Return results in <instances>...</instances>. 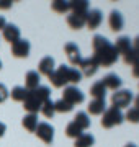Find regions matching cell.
<instances>
[{
  "label": "cell",
  "mask_w": 139,
  "mask_h": 147,
  "mask_svg": "<svg viewBox=\"0 0 139 147\" xmlns=\"http://www.w3.org/2000/svg\"><path fill=\"white\" fill-rule=\"evenodd\" d=\"M92 47H93V59L96 61L98 65L103 67H111L113 64L118 61V51L115 49L111 42L108 41L105 36L96 34L92 39Z\"/></svg>",
  "instance_id": "6da1fadb"
},
{
  "label": "cell",
  "mask_w": 139,
  "mask_h": 147,
  "mask_svg": "<svg viewBox=\"0 0 139 147\" xmlns=\"http://www.w3.org/2000/svg\"><path fill=\"white\" fill-rule=\"evenodd\" d=\"M49 80L56 88H62V87H67V84H79L82 80V74L79 69L62 64L49 75Z\"/></svg>",
  "instance_id": "7a4b0ae2"
},
{
  "label": "cell",
  "mask_w": 139,
  "mask_h": 147,
  "mask_svg": "<svg viewBox=\"0 0 139 147\" xmlns=\"http://www.w3.org/2000/svg\"><path fill=\"white\" fill-rule=\"evenodd\" d=\"M124 121V115L121 113V110H118L115 106H110L105 110L103 113V118H102V126L105 129H111L115 126H119L121 123Z\"/></svg>",
  "instance_id": "3957f363"
},
{
  "label": "cell",
  "mask_w": 139,
  "mask_h": 147,
  "mask_svg": "<svg viewBox=\"0 0 139 147\" xmlns=\"http://www.w3.org/2000/svg\"><path fill=\"white\" fill-rule=\"evenodd\" d=\"M133 101V93L129 90H116V93L111 96V106L121 110V108H128L129 103Z\"/></svg>",
  "instance_id": "277c9868"
},
{
  "label": "cell",
  "mask_w": 139,
  "mask_h": 147,
  "mask_svg": "<svg viewBox=\"0 0 139 147\" xmlns=\"http://www.w3.org/2000/svg\"><path fill=\"white\" fill-rule=\"evenodd\" d=\"M62 100L67 101L70 106H74V105H80V103H84L85 96H84V93H82L77 87L69 85V87H65L64 88V96H62Z\"/></svg>",
  "instance_id": "5b68a950"
},
{
  "label": "cell",
  "mask_w": 139,
  "mask_h": 147,
  "mask_svg": "<svg viewBox=\"0 0 139 147\" xmlns=\"http://www.w3.org/2000/svg\"><path fill=\"white\" fill-rule=\"evenodd\" d=\"M34 134H36L44 144H51L53 139H54V127L51 126V124H48V123H39L38 127H36V131H34Z\"/></svg>",
  "instance_id": "8992f818"
},
{
  "label": "cell",
  "mask_w": 139,
  "mask_h": 147,
  "mask_svg": "<svg viewBox=\"0 0 139 147\" xmlns=\"http://www.w3.org/2000/svg\"><path fill=\"white\" fill-rule=\"evenodd\" d=\"M30 49H31L30 41H28V39H22V38L11 44V54H13L15 57H28Z\"/></svg>",
  "instance_id": "52a82bcc"
},
{
  "label": "cell",
  "mask_w": 139,
  "mask_h": 147,
  "mask_svg": "<svg viewBox=\"0 0 139 147\" xmlns=\"http://www.w3.org/2000/svg\"><path fill=\"white\" fill-rule=\"evenodd\" d=\"M64 51H65L67 59H69V62L72 64V65H75V67H79V64L82 62V54H80L79 46L74 44V42H67L65 47H64Z\"/></svg>",
  "instance_id": "ba28073f"
},
{
  "label": "cell",
  "mask_w": 139,
  "mask_h": 147,
  "mask_svg": "<svg viewBox=\"0 0 139 147\" xmlns=\"http://www.w3.org/2000/svg\"><path fill=\"white\" fill-rule=\"evenodd\" d=\"M98 64L93 57H87V59H82V62L79 64V69H80V74L82 75H85V77H92V75H95L96 70H98Z\"/></svg>",
  "instance_id": "9c48e42d"
},
{
  "label": "cell",
  "mask_w": 139,
  "mask_h": 147,
  "mask_svg": "<svg viewBox=\"0 0 139 147\" xmlns=\"http://www.w3.org/2000/svg\"><path fill=\"white\" fill-rule=\"evenodd\" d=\"M41 105H43V103L34 96V93H33V92H28V96L25 98V101H23V108H25L30 115H36L38 111H41Z\"/></svg>",
  "instance_id": "30bf717a"
},
{
  "label": "cell",
  "mask_w": 139,
  "mask_h": 147,
  "mask_svg": "<svg viewBox=\"0 0 139 147\" xmlns=\"http://www.w3.org/2000/svg\"><path fill=\"white\" fill-rule=\"evenodd\" d=\"M54 70H56V62H54V59L51 57V56L43 57L41 61H39V64H38V74H39V75L49 77Z\"/></svg>",
  "instance_id": "8fae6325"
},
{
  "label": "cell",
  "mask_w": 139,
  "mask_h": 147,
  "mask_svg": "<svg viewBox=\"0 0 139 147\" xmlns=\"http://www.w3.org/2000/svg\"><path fill=\"white\" fill-rule=\"evenodd\" d=\"M103 21V15L100 10H88L87 13V18H85V26L88 30H96V28L102 25Z\"/></svg>",
  "instance_id": "7c38bea8"
},
{
  "label": "cell",
  "mask_w": 139,
  "mask_h": 147,
  "mask_svg": "<svg viewBox=\"0 0 139 147\" xmlns=\"http://www.w3.org/2000/svg\"><path fill=\"white\" fill-rule=\"evenodd\" d=\"M2 34H3V39H5V41L13 44L15 41L20 39V28L16 26V25L8 23V25H5V28L2 30Z\"/></svg>",
  "instance_id": "4fadbf2b"
},
{
  "label": "cell",
  "mask_w": 139,
  "mask_h": 147,
  "mask_svg": "<svg viewBox=\"0 0 139 147\" xmlns=\"http://www.w3.org/2000/svg\"><path fill=\"white\" fill-rule=\"evenodd\" d=\"M108 25H110V30L111 31H121L124 26V18L123 15L119 13V11L116 10H113L111 13H110V18H108Z\"/></svg>",
  "instance_id": "5bb4252c"
},
{
  "label": "cell",
  "mask_w": 139,
  "mask_h": 147,
  "mask_svg": "<svg viewBox=\"0 0 139 147\" xmlns=\"http://www.w3.org/2000/svg\"><path fill=\"white\" fill-rule=\"evenodd\" d=\"M39 82H41V75L36 72V70H30V72L25 75V88L28 92H33L39 87Z\"/></svg>",
  "instance_id": "9a60e30c"
},
{
  "label": "cell",
  "mask_w": 139,
  "mask_h": 147,
  "mask_svg": "<svg viewBox=\"0 0 139 147\" xmlns=\"http://www.w3.org/2000/svg\"><path fill=\"white\" fill-rule=\"evenodd\" d=\"M102 82H103V85H105L107 90H115V92L121 88V84H123L121 79L118 77L116 74H108V75H105V79Z\"/></svg>",
  "instance_id": "2e32d148"
},
{
  "label": "cell",
  "mask_w": 139,
  "mask_h": 147,
  "mask_svg": "<svg viewBox=\"0 0 139 147\" xmlns=\"http://www.w3.org/2000/svg\"><path fill=\"white\" fill-rule=\"evenodd\" d=\"M85 18H87V15L70 13V15L67 16V25H69L72 30H80V28L85 26Z\"/></svg>",
  "instance_id": "e0dca14e"
},
{
  "label": "cell",
  "mask_w": 139,
  "mask_h": 147,
  "mask_svg": "<svg viewBox=\"0 0 139 147\" xmlns=\"http://www.w3.org/2000/svg\"><path fill=\"white\" fill-rule=\"evenodd\" d=\"M69 7L72 13H80V15H87L90 10V3L87 0H75V2H69Z\"/></svg>",
  "instance_id": "ac0fdd59"
},
{
  "label": "cell",
  "mask_w": 139,
  "mask_h": 147,
  "mask_svg": "<svg viewBox=\"0 0 139 147\" xmlns=\"http://www.w3.org/2000/svg\"><path fill=\"white\" fill-rule=\"evenodd\" d=\"M87 110H88V113L93 115V116L103 115L105 110H107V103H105V100H92L90 105L87 106Z\"/></svg>",
  "instance_id": "d6986e66"
},
{
  "label": "cell",
  "mask_w": 139,
  "mask_h": 147,
  "mask_svg": "<svg viewBox=\"0 0 139 147\" xmlns=\"http://www.w3.org/2000/svg\"><path fill=\"white\" fill-rule=\"evenodd\" d=\"M90 95L93 96V100H105V95H107V88L103 82H95V84L90 87Z\"/></svg>",
  "instance_id": "ffe728a7"
},
{
  "label": "cell",
  "mask_w": 139,
  "mask_h": 147,
  "mask_svg": "<svg viewBox=\"0 0 139 147\" xmlns=\"http://www.w3.org/2000/svg\"><path fill=\"white\" fill-rule=\"evenodd\" d=\"M115 49L118 51V54H126L131 49V39L128 36H119L116 39V44H115Z\"/></svg>",
  "instance_id": "44dd1931"
},
{
  "label": "cell",
  "mask_w": 139,
  "mask_h": 147,
  "mask_svg": "<svg viewBox=\"0 0 139 147\" xmlns=\"http://www.w3.org/2000/svg\"><path fill=\"white\" fill-rule=\"evenodd\" d=\"M22 124H23V127H25L28 132H34L36 131V127H38V124H39V123H38V116L28 113V115L23 118Z\"/></svg>",
  "instance_id": "7402d4cb"
},
{
  "label": "cell",
  "mask_w": 139,
  "mask_h": 147,
  "mask_svg": "<svg viewBox=\"0 0 139 147\" xmlns=\"http://www.w3.org/2000/svg\"><path fill=\"white\" fill-rule=\"evenodd\" d=\"M74 123L80 127L82 131H85V129L90 127V118H88V115L84 113V111H79V113L74 116Z\"/></svg>",
  "instance_id": "603a6c76"
},
{
  "label": "cell",
  "mask_w": 139,
  "mask_h": 147,
  "mask_svg": "<svg viewBox=\"0 0 139 147\" xmlns=\"http://www.w3.org/2000/svg\"><path fill=\"white\" fill-rule=\"evenodd\" d=\"M95 142V137L92 134H82L80 137H77L74 142V147H92Z\"/></svg>",
  "instance_id": "cb8c5ba5"
},
{
  "label": "cell",
  "mask_w": 139,
  "mask_h": 147,
  "mask_svg": "<svg viewBox=\"0 0 139 147\" xmlns=\"http://www.w3.org/2000/svg\"><path fill=\"white\" fill-rule=\"evenodd\" d=\"M33 93H34V96H36L41 103L51 100V90H49L48 87H41V85H39L36 90H33Z\"/></svg>",
  "instance_id": "d4e9b609"
},
{
  "label": "cell",
  "mask_w": 139,
  "mask_h": 147,
  "mask_svg": "<svg viewBox=\"0 0 139 147\" xmlns=\"http://www.w3.org/2000/svg\"><path fill=\"white\" fill-rule=\"evenodd\" d=\"M65 134H67V137L77 139V137H80L82 134H84V131H82L80 127H79L74 121H72V123H69V124H67V127H65Z\"/></svg>",
  "instance_id": "484cf974"
},
{
  "label": "cell",
  "mask_w": 139,
  "mask_h": 147,
  "mask_svg": "<svg viewBox=\"0 0 139 147\" xmlns=\"http://www.w3.org/2000/svg\"><path fill=\"white\" fill-rule=\"evenodd\" d=\"M51 8H53L56 13H67L70 10L69 2H64V0H56L51 3Z\"/></svg>",
  "instance_id": "4316f807"
},
{
  "label": "cell",
  "mask_w": 139,
  "mask_h": 147,
  "mask_svg": "<svg viewBox=\"0 0 139 147\" xmlns=\"http://www.w3.org/2000/svg\"><path fill=\"white\" fill-rule=\"evenodd\" d=\"M26 96H28V90L25 87H15L11 90V98L15 101H25Z\"/></svg>",
  "instance_id": "83f0119b"
},
{
  "label": "cell",
  "mask_w": 139,
  "mask_h": 147,
  "mask_svg": "<svg viewBox=\"0 0 139 147\" xmlns=\"http://www.w3.org/2000/svg\"><path fill=\"white\" fill-rule=\"evenodd\" d=\"M123 59H124V62L128 64V65H133V67L136 65V64H139V56L133 51V47H131L126 54H123Z\"/></svg>",
  "instance_id": "f1b7e54d"
},
{
  "label": "cell",
  "mask_w": 139,
  "mask_h": 147,
  "mask_svg": "<svg viewBox=\"0 0 139 147\" xmlns=\"http://www.w3.org/2000/svg\"><path fill=\"white\" fill-rule=\"evenodd\" d=\"M41 113H43L46 118H53L54 113H56V110H54V101H51V100L44 101L43 105H41Z\"/></svg>",
  "instance_id": "f546056e"
},
{
  "label": "cell",
  "mask_w": 139,
  "mask_h": 147,
  "mask_svg": "<svg viewBox=\"0 0 139 147\" xmlns=\"http://www.w3.org/2000/svg\"><path fill=\"white\" fill-rule=\"evenodd\" d=\"M72 108H74V106H70L69 103L64 101L62 98L54 103V110L57 111V113H69V111H72Z\"/></svg>",
  "instance_id": "4dcf8cb0"
},
{
  "label": "cell",
  "mask_w": 139,
  "mask_h": 147,
  "mask_svg": "<svg viewBox=\"0 0 139 147\" xmlns=\"http://www.w3.org/2000/svg\"><path fill=\"white\" fill-rule=\"evenodd\" d=\"M124 119H128L129 123H134V124H138L139 123V111L136 108H129L126 111V115H124Z\"/></svg>",
  "instance_id": "1f68e13d"
},
{
  "label": "cell",
  "mask_w": 139,
  "mask_h": 147,
  "mask_svg": "<svg viewBox=\"0 0 139 147\" xmlns=\"http://www.w3.org/2000/svg\"><path fill=\"white\" fill-rule=\"evenodd\" d=\"M7 98H8V90L3 84H0V103H3Z\"/></svg>",
  "instance_id": "d6a6232c"
},
{
  "label": "cell",
  "mask_w": 139,
  "mask_h": 147,
  "mask_svg": "<svg viewBox=\"0 0 139 147\" xmlns=\"http://www.w3.org/2000/svg\"><path fill=\"white\" fill-rule=\"evenodd\" d=\"M131 47H133L134 53H136V54L139 56V36H136V38L133 39V41H131Z\"/></svg>",
  "instance_id": "836d02e7"
},
{
  "label": "cell",
  "mask_w": 139,
  "mask_h": 147,
  "mask_svg": "<svg viewBox=\"0 0 139 147\" xmlns=\"http://www.w3.org/2000/svg\"><path fill=\"white\" fill-rule=\"evenodd\" d=\"M11 8V0H0V10H8Z\"/></svg>",
  "instance_id": "e575fe53"
},
{
  "label": "cell",
  "mask_w": 139,
  "mask_h": 147,
  "mask_svg": "<svg viewBox=\"0 0 139 147\" xmlns=\"http://www.w3.org/2000/svg\"><path fill=\"white\" fill-rule=\"evenodd\" d=\"M133 75L136 77V79H139V64H136L133 67Z\"/></svg>",
  "instance_id": "d590c367"
},
{
  "label": "cell",
  "mask_w": 139,
  "mask_h": 147,
  "mask_svg": "<svg viewBox=\"0 0 139 147\" xmlns=\"http://www.w3.org/2000/svg\"><path fill=\"white\" fill-rule=\"evenodd\" d=\"M5 131H7V126L3 124V123H2V121H0V137L5 134Z\"/></svg>",
  "instance_id": "8d00e7d4"
},
{
  "label": "cell",
  "mask_w": 139,
  "mask_h": 147,
  "mask_svg": "<svg viewBox=\"0 0 139 147\" xmlns=\"http://www.w3.org/2000/svg\"><path fill=\"white\" fill-rule=\"evenodd\" d=\"M5 25H7V23H5V18L0 15V30H3V28H5Z\"/></svg>",
  "instance_id": "74e56055"
},
{
  "label": "cell",
  "mask_w": 139,
  "mask_h": 147,
  "mask_svg": "<svg viewBox=\"0 0 139 147\" xmlns=\"http://www.w3.org/2000/svg\"><path fill=\"white\" fill-rule=\"evenodd\" d=\"M133 100H134V108L139 111V95L136 96V98H133Z\"/></svg>",
  "instance_id": "f35d334b"
},
{
  "label": "cell",
  "mask_w": 139,
  "mask_h": 147,
  "mask_svg": "<svg viewBox=\"0 0 139 147\" xmlns=\"http://www.w3.org/2000/svg\"><path fill=\"white\" fill-rule=\"evenodd\" d=\"M124 147H136V146H134V144H131V142H129V144H126V146H124Z\"/></svg>",
  "instance_id": "ab89813d"
},
{
  "label": "cell",
  "mask_w": 139,
  "mask_h": 147,
  "mask_svg": "<svg viewBox=\"0 0 139 147\" xmlns=\"http://www.w3.org/2000/svg\"><path fill=\"white\" fill-rule=\"evenodd\" d=\"M0 69H2V61H0Z\"/></svg>",
  "instance_id": "60d3db41"
}]
</instances>
